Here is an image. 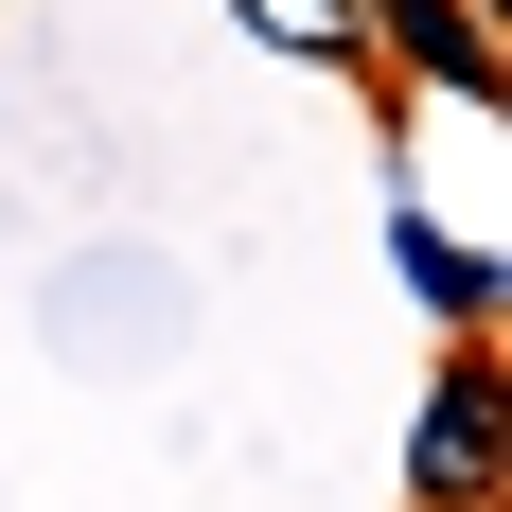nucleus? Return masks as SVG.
Masks as SVG:
<instances>
[{
    "mask_svg": "<svg viewBox=\"0 0 512 512\" xmlns=\"http://www.w3.org/2000/svg\"><path fill=\"white\" fill-rule=\"evenodd\" d=\"M495 442H512V371H495V354H460L442 389H424L407 495H424V512H495Z\"/></svg>",
    "mask_w": 512,
    "mask_h": 512,
    "instance_id": "nucleus-1",
    "label": "nucleus"
},
{
    "mask_svg": "<svg viewBox=\"0 0 512 512\" xmlns=\"http://www.w3.org/2000/svg\"><path fill=\"white\" fill-rule=\"evenodd\" d=\"M248 18H265L283 53H354V0H248Z\"/></svg>",
    "mask_w": 512,
    "mask_h": 512,
    "instance_id": "nucleus-4",
    "label": "nucleus"
},
{
    "mask_svg": "<svg viewBox=\"0 0 512 512\" xmlns=\"http://www.w3.org/2000/svg\"><path fill=\"white\" fill-rule=\"evenodd\" d=\"M407 283H424L442 318H460V336H495V265H477L460 230H407Z\"/></svg>",
    "mask_w": 512,
    "mask_h": 512,
    "instance_id": "nucleus-3",
    "label": "nucleus"
},
{
    "mask_svg": "<svg viewBox=\"0 0 512 512\" xmlns=\"http://www.w3.org/2000/svg\"><path fill=\"white\" fill-rule=\"evenodd\" d=\"M389 53L442 106H495V0H389Z\"/></svg>",
    "mask_w": 512,
    "mask_h": 512,
    "instance_id": "nucleus-2",
    "label": "nucleus"
}]
</instances>
